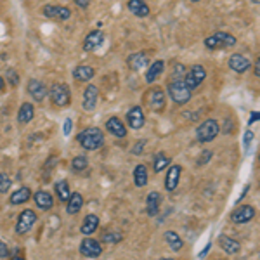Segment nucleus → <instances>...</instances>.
Instances as JSON below:
<instances>
[{"label":"nucleus","mask_w":260,"mask_h":260,"mask_svg":"<svg viewBox=\"0 0 260 260\" xmlns=\"http://www.w3.org/2000/svg\"><path fill=\"white\" fill-rule=\"evenodd\" d=\"M127 123L132 130H139L144 127L146 123V116L141 106H132L127 111Z\"/></svg>","instance_id":"obj_12"},{"label":"nucleus","mask_w":260,"mask_h":260,"mask_svg":"<svg viewBox=\"0 0 260 260\" xmlns=\"http://www.w3.org/2000/svg\"><path fill=\"white\" fill-rule=\"evenodd\" d=\"M149 182V172H148V167L144 163H139V165L134 169V184L136 187H144L148 186Z\"/></svg>","instance_id":"obj_26"},{"label":"nucleus","mask_w":260,"mask_h":260,"mask_svg":"<svg viewBox=\"0 0 260 260\" xmlns=\"http://www.w3.org/2000/svg\"><path fill=\"white\" fill-rule=\"evenodd\" d=\"M106 130L111 134V136H115L116 139H123V137H127V127H125V123L121 121L118 116H111L110 120L106 121Z\"/></svg>","instance_id":"obj_18"},{"label":"nucleus","mask_w":260,"mask_h":260,"mask_svg":"<svg viewBox=\"0 0 260 260\" xmlns=\"http://www.w3.org/2000/svg\"><path fill=\"white\" fill-rule=\"evenodd\" d=\"M167 167H170V158L167 156V153H163V151H160V153L154 154V160H153V170L156 172H163L167 169Z\"/></svg>","instance_id":"obj_33"},{"label":"nucleus","mask_w":260,"mask_h":260,"mask_svg":"<svg viewBox=\"0 0 260 260\" xmlns=\"http://www.w3.org/2000/svg\"><path fill=\"white\" fill-rule=\"evenodd\" d=\"M99 228V217L95 215V213H87L85 219L82 222V234L83 236H90V234H94L95 231Z\"/></svg>","instance_id":"obj_25"},{"label":"nucleus","mask_w":260,"mask_h":260,"mask_svg":"<svg viewBox=\"0 0 260 260\" xmlns=\"http://www.w3.org/2000/svg\"><path fill=\"white\" fill-rule=\"evenodd\" d=\"M212 158H213V151H210V149H205V151H201V154H200L198 161H196V165H198V167L207 165V163L210 161Z\"/></svg>","instance_id":"obj_39"},{"label":"nucleus","mask_w":260,"mask_h":260,"mask_svg":"<svg viewBox=\"0 0 260 260\" xmlns=\"http://www.w3.org/2000/svg\"><path fill=\"white\" fill-rule=\"evenodd\" d=\"M82 207H83V196L80 192H71L68 201H66V212L70 215H75V213L82 210Z\"/></svg>","instance_id":"obj_30"},{"label":"nucleus","mask_w":260,"mask_h":260,"mask_svg":"<svg viewBox=\"0 0 260 260\" xmlns=\"http://www.w3.org/2000/svg\"><path fill=\"white\" fill-rule=\"evenodd\" d=\"M77 141L83 149L98 151L99 148H103V144H104V134H103V130L98 127H89L78 134Z\"/></svg>","instance_id":"obj_1"},{"label":"nucleus","mask_w":260,"mask_h":260,"mask_svg":"<svg viewBox=\"0 0 260 260\" xmlns=\"http://www.w3.org/2000/svg\"><path fill=\"white\" fill-rule=\"evenodd\" d=\"M9 257V248L4 241H0V258H7Z\"/></svg>","instance_id":"obj_43"},{"label":"nucleus","mask_w":260,"mask_h":260,"mask_svg":"<svg viewBox=\"0 0 260 260\" xmlns=\"http://www.w3.org/2000/svg\"><path fill=\"white\" fill-rule=\"evenodd\" d=\"M191 2H194V4H196V2H200V0H191Z\"/></svg>","instance_id":"obj_52"},{"label":"nucleus","mask_w":260,"mask_h":260,"mask_svg":"<svg viewBox=\"0 0 260 260\" xmlns=\"http://www.w3.org/2000/svg\"><path fill=\"white\" fill-rule=\"evenodd\" d=\"M165 241H167V245L170 246V250H174V251H180L184 248V241H182V238L179 236L175 231H167L165 233Z\"/></svg>","instance_id":"obj_31"},{"label":"nucleus","mask_w":260,"mask_h":260,"mask_svg":"<svg viewBox=\"0 0 260 260\" xmlns=\"http://www.w3.org/2000/svg\"><path fill=\"white\" fill-rule=\"evenodd\" d=\"M248 189H250V186H248V184H246L245 189H243V192L240 194V198L236 200V205H240V201H243V198H245V196H246V192H248Z\"/></svg>","instance_id":"obj_46"},{"label":"nucleus","mask_w":260,"mask_h":260,"mask_svg":"<svg viewBox=\"0 0 260 260\" xmlns=\"http://www.w3.org/2000/svg\"><path fill=\"white\" fill-rule=\"evenodd\" d=\"M2 90H6V80L0 77V92H2Z\"/></svg>","instance_id":"obj_49"},{"label":"nucleus","mask_w":260,"mask_h":260,"mask_svg":"<svg viewBox=\"0 0 260 260\" xmlns=\"http://www.w3.org/2000/svg\"><path fill=\"white\" fill-rule=\"evenodd\" d=\"M228 62H229V68L233 71H236V73H240V75L246 73L251 66V61L246 56H243V54H233Z\"/></svg>","instance_id":"obj_20"},{"label":"nucleus","mask_w":260,"mask_h":260,"mask_svg":"<svg viewBox=\"0 0 260 260\" xmlns=\"http://www.w3.org/2000/svg\"><path fill=\"white\" fill-rule=\"evenodd\" d=\"M236 37L231 35V33L225 31H215L212 37H207L205 39V47L210 50H217V49H231L236 45Z\"/></svg>","instance_id":"obj_5"},{"label":"nucleus","mask_w":260,"mask_h":260,"mask_svg":"<svg viewBox=\"0 0 260 260\" xmlns=\"http://www.w3.org/2000/svg\"><path fill=\"white\" fill-rule=\"evenodd\" d=\"M78 250H80V253L87 258H98L103 255V246H101V243L89 236L83 238L80 246H78Z\"/></svg>","instance_id":"obj_9"},{"label":"nucleus","mask_w":260,"mask_h":260,"mask_svg":"<svg viewBox=\"0 0 260 260\" xmlns=\"http://www.w3.org/2000/svg\"><path fill=\"white\" fill-rule=\"evenodd\" d=\"M26 90H28V94L31 95V99L35 101V103H42V101L45 99V95H47V87H45L40 80H37V78L28 80Z\"/></svg>","instance_id":"obj_13"},{"label":"nucleus","mask_w":260,"mask_h":260,"mask_svg":"<svg viewBox=\"0 0 260 260\" xmlns=\"http://www.w3.org/2000/svg\"><path fill=\"white\" fill-rule=\"evenodd\" d=\"M255 215H257V210L251 205H241V207L234 208L229 217L231 222H234V224H246V222L253 220Z\"/></svg>","instance_id":"obj_10"},{"label":"nucleus","mask_w":260,"mask_h":260,"mask_svg":"<svg viewBox=\"0 0 260 260\" xmlns=\"http://www.w3.org/2000/svg\"><path fill=\"white\" fill-rule=\"evenodd\" d=\"M30 200H31V189L28 186H23V187H19L18 191L12 192L11 198H9V203L16 207V205H23Z\"/></svg>","instance_id":"obj_29"},{"label":"nucleus","mask_w":260,"mask_h":260,"mask_svg":"<svg viewBox=\"0 0 260 260\" xmlns=\"http://www.w3.org/2000/svg\"><path fill=\"white\" fill-rule=\"evenodd\" d=\"M161 260H174V258H161Z\"/></svg>","instance_id":"obj_53"},{"label":"nucleus","mask_w":260,"mask_h":260,"mask_svg":"<svg viewBox=\"0 0 260 260\" xmlns=\"http://www.w3.org/2000/svg\"><path fill=\"white\" fill-rule=\"evenodd\" d=\"M121 240H123V233H120V231L108 229L103 233V241L106 243H120Z\"/></svg>","instance_id":"obj_34"},{"label":"nucleus","mask_w":260,"mask_h":260,"mask_svg":"<svg viewBox=\"0 0 260 260\" xmlns=\"http://www.w3.org/2000/svg\"><path fill=\"white\" fill-rule=\"evenodd\" d=\"M255 141V134L251 130H245V136H243V144H245V151L250 149V146L253 144Z\"/></svg>","instance_id":"obj_40"},{"label":"nucleus","mask_w":260,"mask_h":260,"mask_svg":"<svg viewBox=\"0 0 260 260\" xmlns=\"http://www.w3.org/2000/svg\"><path fill=\"white\" fill-rule=\"evenodd\" d=\"M54 191H56V196L59 198V201L62 203H66L71 194V189L68 186V180H57L56 186H54Z\"/></svg>","instance_id":"obj_32"},{"label":"nucleus","mask_w":260,"mask_h":260,"mask_svg":"<svg viewBox=\"0 0 260 260\" xmlns=\"http://www.w3.org/2000/svg\"><path fill=\"white\" fill-rule=\"evenodd\" d=\"M161 192L158 191H151L148 196H146V213L149 217H156L160 213V207H161Z\"/></svg>","instance_id":"obj_16"},{"label":"nucleus","mask_w":260,"mask_h":260,"mask_svg":"<svg viewBox=\"0 0 260 260\" xmlns=\"http://www.w3.org/2000/svg\"><path fill=\"white\" fill-rule=\"evenodd\" d=\"M186 66L180 64V62H175L174 64V75H172V80H184V75H186Z\"/></svg>","instance_id":"obj_37"},{"label":"nucleus","mask_w":260,"mask_h":260,"mask_svg":"<svg viewBox=\"0 0 260 260\" xmlns=\"http://www.w3.org/2000/svg\"><path fill=\"white\" fill-rule=\"evenodd\" d=\"M95 77V70L92 68V66H87V64H82V66H77V68L73 70V78L77 82H89L92 78Z\"/></svg>","instance_id":"obj_27"},{"label":"nucleus","mask_w":260,"mask_h":260,"mask_svg":"<svg viewBox=\"0 0 260 260\" xmlns=\"http://www.w3.org/2000/svg\"><path fill=\"white\" fill-rule=\"evenodd\" d=\"M33 201H35L37 208H40V210H44V212L52 210V207H54V196L45 189L37 191L35 194H33Z\"/></svg>","instance_id":"obj_19"},{"label":"nucleus","mask_w":260,"mask_h":260,"mask_svg":"<svg viewBox=\"0 0 260 260\" xmlns=\"http://www.w3.org/2000/svg\"><path fill=\"white\" fill-rule=\"evenodd\" d=\"M47 95L50 103L57 108H66L71 103V90L66 83H54L52 87L47 90Z\"/></svg>","instance_id":"obj_4"},{"label":"nucleus","mask_w":260,"mask_h":260,"mask_svg":"<svg viewBox=\"0 0 260 260\" xmlns=\"http://www.w3.org/2000/svg\"><path fill=\"white\" fill-rule=\"evenodd\" d=\"M210 248H212V241H210V243H208V245H207V246H205V248H203V250H201V253H200V258H201V260H203L205 257H207V253H208V251H210Z\"/></svg>","instance_id":"obj_44"},{"label":"nucleus","mask_w":260,"mask_h":260,"mask_svg":"<svg viewBox=\"0 0 260 260\" xmlns=\"http://www.w3.org/2000/svg\"><path fill=\"white\" fill-rule=\"evenodd\" d=\"M142 101H144V104L149 108L151 111L154 113H161L165 110V92L161 90V87H149L148 90H146V94L142 95Z\"/></svg>","instance_id":"obj_3"},{"label":"nucleus","mask_w":260,"mask_h":260,"mask_svg":"<svg viewBox=\"0 0 260 260\" xmlns=\"http://www.w3.org/2000/svg\"><path fill=\"white\" fill-rule=\"evenodd\" d=\"M87 167H89V158L83 156V154L75 156L73 161H71V170H75V172H83Z\"/></svg>","instance_id":"obj_35"},{"label":"nucleus","mask_w":260,"mask_h":260,"mask_svg":"<svg viewBox=\"0 0 260 260\" xmlns=\"http://www.w3.org/2000/svg\"><path fill=\"white\" fill-rule=\"evenodd\" d=\"M71 130H73V120L66 118L64 120V125H62V134H64L66 137H70L71 136Z\"/></svg>","instance_id":"obj_41"},{"label":"nucleus","mask_w":260,"mask_h":260,"mask_svg":"<svg viewBox=\"0 0 260 260\" xmlns=\"http://www.w3.org/2000/svg\"><path fill=\"white\" fill-rule=\"evenodd\" d=\"M255 77H260V61L257 59V61H255Z\"/></svg>","instance_id":"obj_48"},{"label":"nucleus","mask_w":260,"mask_h":260,"mask_svg":"<svg viewBox=\"0 0 260 260\" xmlns=\"http://www.w3.org/2000/svg\"><path fill=\"white\" fill-rule=\"evenodd\" d=\"M37 220H39V215H37L35 210H31V208L23 210L19 213L18 222H16V233L21 234V236H23V234H28L33 229V225L37 224Z\"/></svg>","instance_id":"obj_8"},{"label":"nucleus","mask_w":260,"mask_h":260,"mask_svg":"<svg viewBox=\"0 0 260 260\" xmlns=\"http://www.w3.org/2000/svg\"><path fill=\"white\" fill-rule=\"evenodd\" d=\"M35 116V106L31 103H23L19 106V111H18V123L21 125H26L30 123Z\"/></svg>","instance_id":"obj_28"},{"label":"nucleus","mask_w":260,"mask_h":260,"mask_svg":"<svg viewBox=\"0 0 260 260\" xmlns=\"http://www.w3.org/2000/svg\"><path fill=\"white\" fill-rule=\"evenodd\" d=\"M99 99V89L95 85H87V89L83 90V110L85 111H94L98 106Z\"/></svg>","instance_id":"obj_15"},{"label":"nucleus","mask_w":260,"mask_h":260,"mask_svg":"<svg viewBox=\"0 0 260 260\" xmlns=\"http://www.w3.org/2000/svg\"><path fill=\"white\" fill-rule=\"evenodd\" d=\"M163 70H165V61L163 59H156V61L149 62L148 70H146V82L154 83L158 77H161Z\"/></svg>","instance_id":"obj_23"},{"label":"nucleus","mask_w":260,"mask_h":260,"mask_svg":"<svg viewBox=\"0 0 260 260\" xmlns=\"http://www.w3.org/2000/svg\"><path fill=\"white\" fill-rule=\"evenodd\" d=\"M11 186H12V180L9 177V174L2 172V174H0V194H6V192L11 189Z\"/></svg>","instance_id":"obj_36"},{"label":"nucleus","mask_w":260,"mask_h":260,"mask_svg":"<svg viewBox=\"0 0 260 260\" xmlns=\"http://www.w3.org/2000/svg\"><path fill=\"white\" fill-rule=\"evenodd\" d=\"M205 78H207V70L201 64H192L189 71H186V75H184V83L192 92L205 82Z\"/></svg>","instance_id":"obj_7"},{"label":"nucleus","mask_w":260,"mask_h":260,"mask_svg":"<svg viewBox=\"0 0 260 260\" xmlns=\"http://www.w3.org/2000/svg\"><path fill=\"white\" fill-rule=\"evenodd\" d=\"M219 134H220L219 121L208 118L200 125L198 130H196V139H198V142H201V144H205V142H212Z\"/></svg>","instance_id":"obj_6"},{"label":"nucleus","mask_w":260,"mask_h":260,"mask_svg":"<svg viewBox=\"0 0 260 260\" xmlns=\"http://www.w3.org/2000/svg\"><path fill=\"white\" fill-rule=\"evenodd\" d=\"M144 144H146V141H137L136 146H134V149H132V153L134 154H141L142 151H144Z\"/></svg>","instance_id":"obj_42"},{"label":"nucleus","mask_w":260,"mask_h":260,"mask_svg":"<svg viewBox=\"0 0 260 260\" xmlns=\"http://www.w3.org/2000/svg\"><path fill=\"white\" fill-rule=\"evenodd\" d=\"M250 2H253L255 6H258V4H260V0H250Z\"/></svg>","instance_id":"obj_51"},{"label":"nucleus","mask_w":260,"mask_h":260,"mask_svg":"<svg viewBox=\"0 0 260 260\" xmlns=\"http://www.w3.org/2000/svg\"><path fill=\"white\" fill-rule=\"evenodd\" d=\"M258 121V111H253L250 115V120H248V125H253V123H257Z\"/></svg>","instance_id":"obj_45"},{"label":"nucleus","mask_w":260,"mask_h":260,"mask_svg":"<svg viewBox=\"0 0 260 260\" xmlns=\"http://www.w3.org/2000/svg\"><path fill=\"white\" fill-rule=\"evenodd\" d=\"M42 14L49 19H59V21H68L71 18V11L68 9V7L66 6H52V4L45 6L44 9H42Z\"/></svg>","instance_id":"obj_11"},{"label":"nucleus","mask_w":260,"mask_h":260,"mask_svg":"<svg viewBox=\"0 0 260 260\" xmlns=\"http://www.w3.org/2000/svg\"><path fill=\"white\" fill-rule=\"evenodd\" d=\"M219 245H220V248L224 250L228 255H238L241 251L240 241H236L234 238H231V236H225V234L219 236Z\"/></svg>","instance_id":"obj_22"},{"label":"nucleus","mask_w":260,"mask_h":260,"mask_svg":"<svg viewBox=\"0 0 260 260\" xmlns=\"http://www.w3.org/2000/svg\"><path fill=\"white\" fill-rule=\"evenodd\" d=\"M167 92H169L170 99L175 104H179V106H184V104L189 103L192 95V92L186 87L184 80H170L169 87H167Z\"/></svg>","instance_id":"obj_2"},{"label":"nucleus","mask_w":260,"mask_h":260,"mask_svg":"<svg viewBox=\"0 0 260 260\" xmlns=\"http://www.w3.org/2000/svg\"><path fill=\"white\" fill-rule=\"evenodd\" d=\"M77 2V6H80L82 9H87L89 7V0H75Z\"/></svg>","instance_id":"obj_47"},{"label":"nucleus","mask_w":260,"mask_h":260,"mask_svg":"<svg viewBox=\"0 0 260 260\" xmlns=\"http://www.w3.org/2000/svg\"><path fill=\"white\" fill-rule=\"evenodd\" d=\"M11 260H26V258H24V257H19V255H16V257H12Z\"/></svg>","instance_id":"obj_50"},{"label":"nucleus","mask_w":260,"mask_h":260,"mask_svg":"<svg viewBox=\"0 0 260 260\" xmlns=\"http://www.w3.org/2000/svg\"><path fill=\"white\" fill-rule=\"evenodd\" d=\"M103 44H104V33L101 30H94L85 37V40H83V50L92 52V50L99 49Z\"/></svg>","instance_id":"obj_21"},{"label":"nucleus","mask_w":260,"mask_h":260,"mask_svg":"<svg viewBox=\"0 0 260 260\" xmlns=\"http://www.w3.org/2000/svg\"><path fill=\"white\" fill-rule=\"evenodd\" d=\"M6 78L9 80L11 87H18V83H19V75H18V71H16L14 68H7V70H6Z\"/></svg>","instance_id":"obj_38"},{"label":"nucleus","mask_w":260,"mask_h":260,"mask_svg":"<svg viewBox=\"0 0 260 260\" xmlns=\"http://www.w3.org/2000/svg\"><path fill=\"white\" fill-rule=\"evenodd\" d=\"M180 175H182V167L180 165H170L169 172L165 175V189L169 192H174L179 186Z\"/></svg>","instance_id":"obj_14"},{"label":"nucleus","mask_w":260,"mask_h":260,"mask_svg":"<svg viewBox=\"0 0 260 260\" xmlns=\"http://www.w3.org/2000/svg\"><path fill=\"white\" fill-rule=\"evenodd\" d=\"M127 66L134 71L146 70L149 66V57L146 52H134L127 57Z\"/></svg>","instance_id":"obj_17"},{"label":"nucleus","mask_w":260,"mask_h":260,"mask_svg":"<svg viewBox=\"0 0 260 260\" xmlns=\"http://www.w3.org/2000/svg\"><path fill=\"white\" fill-rule=\"evenodd\" d=\"M127 7L134 16H137V18H148L149 12H151L149 6L144 2V0H128Z\"/></svg>","instance_id":"obj_24"}]
</instances>
